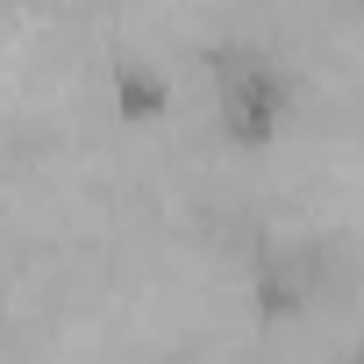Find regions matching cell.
Masks as SVG:
<instances>
[{
  "mask_svg": "<svg viewBox=\"0 0 364 364\" xmlns=\"http://www.w3.org/2000/svg\"><path fill=\"white\" fill-rule=\"evenodd\" d=\"M328 279V243L321 236H264L250 257V307L257 321H300L321 300Z\"/></svg>",
  "mask_w": 364,
  "mask_h": 364,
  "instance_id": "6da1fadb",
  "label": "cell"
},
{
  "mask_svg": "<svg viewBox=\"0 0 364 364\" xmlns=\"http://www.w3.org/2000/svg\"><path fill=\"white\" fill-rule=\"evenodd\" d=\"M107 93H114V122H129V129L150 122V114H164V100H171V86H164V72L150 58H114Z\"/></svg>",
  "mask_w": 364,
  "mask_h": 364,
  "instance_id": "7a4b0ae2",
  "label": "cell"
},
{
  "mask_svg": "<svg viewBox=\"0 0 364 364\" xmlns=\"http://www.w3.org/2000/svg\"><path fill=\"white\" fill-rule=\"evenodd\" d=\"M350 364H364V336H357V343H350Z\"/></svg>",
  "mask_w": 364,
  "mask_h": 364,
  "instance_id": "3957f363",
  "label": "cell"
},
{
  "mask_svg": "<svg viewBox=\"0 0 364 364\" xmlns=\"http://www.w3.org/2000/svg\"><path fill=\"white\" fill-rule=\"evenodd\" d=\"M343 8H350V15H357V22H364V0H343Z\"/></svg>",
  "mask_w": 364,
  "mask_h": 364,
  "instance_id": "277c9868",
  "label": "cell"
}]
</instances>
